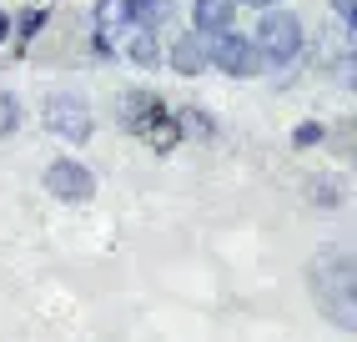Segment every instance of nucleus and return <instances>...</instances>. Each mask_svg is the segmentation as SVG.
Segmentation results:
<instances>
[{
	"mask_svg": "<svg viewBox=\"0 0 357 342\" xmlns=\"http://www.w3.org/2000/svg\"><path fill=\"white\" fill-rule=\"evenodd\" d=\"M116 116H121V126L131 136H146L156 121H166V101H161L156 91H146V86H131L121 96V106H116Z\"/></svg>",
	"mask_w": 357,
	"mask_h": 342,
	"instance_id": "nucleus-6",
	"label": "nucleus"
},
{
	"mask_svg": "<svg viewBox=\"0 0 357 342\" xmlns=\"http://www.w3.org/2000/svg\"><path fill=\"white\" fill-rule=\"evenodd\" d=\"M322 141H327V126H322V121H297V126H292V146H297V151L322 146Z\"/></svg>",
	"mask_w": 357,
	"mask_h": 342,
	"instance_id": "nucleus-17",
	"label": "nucleus"
},
{
	"mask_svg": "<svg viewBox=\"0 0 357 342\" xmlns=\"http://www.w3.org/2000/svg\"><path fill=\"white\" fill-rule=\"evenodd\" d=\"M312 297L337 327H347V332L357 327V267H352V257L337 252L322 267H312Z\"/></svg>",
	"mask_w": 357,
	"mask_h": 342,
	"instance_id": "nucleus-2",
	"label": "nucleus"
},
{
	"mask_svg": "<svg viewBox=\"0 0 357 342\" xmlns=\"http://www.w3.org/2000/svg\"><path fill=\"white\" fill-rule=\"evenodd\" d=\"M40 181H45V191H51L61 207H86L91 197H96V171H91L81 156H70V151L45 166Z\"/></svg>",
	"mask_w": 357,
	"mask_h": 342,
	"instance_id": "nucleus-5",
	"label": "nucleus"
},
{
	"mask_svg": "<svg viewBox=\"0 0 357 342\" xmlns=\"http://www.w3.org/2000/svg\"><path fill=\"white\" fill-rule=\"evenodd\" d=\"M252 6H261V10H267V6H287V0H252Z\"/></svg>",
	"mask_w": 357,
	"mask_h": 342,
	"instance_id": "nucleus-20",
	"label": "nucleus"
},
{
	"mask_svg": "<svg viewBox=\"0 0 357 342\" xmlns=\"http://www.w3.org/2000/svg\"><path fill=\"white\" fill-rule=\"evenodd\" d=\"M141 141H151L161 156H166V151H176V146H181V131L172 126V111H166V121H156V126H151L146 136H141Z\"/></svg>",
	"mask_w": 357,
	"mask_h": 342,
	"instance_id": "nucleus-15",
	"label": "nucleus"
},
{
	"mask_svg": "<svg viewBox=\"0 0 357 342\" xmlns=\"http://www.w3.org/2000/svg\"><path fill=\"white\" fill-rule=\"evenodd\" d=\"M0 40H10V10H0Z\"/></svg>",
	"mask_w": 357,
	"mask_h": 342,
	"instance_id": "nucleus-19",
	"label": "nucleus"
},
{
	"mask_svg": "<svg viewBox=\"0 0 357 342\" xmlns=\"http://www.w3.org/2000/svg\"><path fill=\"white\" fill-rule=\"evenodd\" d=\"M302 191H307V202H312L317 211H337V207H342V186L332 181V177H312Z\"/></svg>",
	"mask_w": 357,
	"mask_h": 342,
	"instance_id": "nucleus-14",
	"label": "nucleus"
},
{
	"mask_svg": "<svg viewBox=\"0 0 357 342\" xmlns=\"http://www.w3.org/2000/svg\"><path fill=\"white\" fill-rule=\"evenodd\" d=\"M15 131H20V101H15V91L0 86V141L15 136Z\"/></svg>",
	"mask_w": 357,
	"mask_h": 342,
	"instance_id": "nucleus-16",
	"label": "nucleus"
},
{
	"mask_svg": "<svg viewBox=\"0 0 357 342\" xmlns=\"http://www.w3.org/2000/svg\"><path fill=\"white\" fill-rule=\"evenodd\" d=\"M252 45H257V56H261V70H287L302 61V45H307V31H302V20L297 10L287 6H267L257 20V31H252Z\"/></svg>",
	"mask_w": 357,
	"mask_h": 342,
	"instance_id": "nucleus-1",
	"label": "nucleus"
},
{
	"mask_svg": "<svg viewBox=\"0 0 357 342\" xmlns=\"http://www.w3.org/2000/svg\"><path fill=\"white\" fill-rule=\"evenodd\" d=\"M40 121H45V131L56 141H66V146H86L96 136V111H91V101L81 91H51L45 106H40Z\"/></svg>",
	"mask_w": 357,
	"mask_h": 342,
	"instance_id": "nucleus-3",
	"label": "nucleus"
},
{
	"mask_svg": "<svg viewBox=\"0 0 357 342\" xmlns=\"http://www.w3.org/2000/svg\"><path fill=\"white\" fill-rule=\"evenodd\" d=\"M172 126L181 131V141H217V116H211L206 106H176L172 111Z\"/></svg>",
	"mask_w": 357,
	"mask_h": 342,
	"instance_id": "nucleus-9",
	"label": "nucleus"
},
{
	"mask_svg": "<svg viewBox=\"0 0 357 342\" xmlns=\"http://www.w3.org/2000/svg\"><path fill=\"white\" fill-rule=\"evenodd\" d=\"M45 26H51V10H45V6H26V10L10 15V40L15 45H31Z\"/></svg>",
	"mask_w": 357,
	"mask_h": 342,
	"instance_id": "nucleus-12",
	"label": "nucleus"
},
{
	"mask_svg": "<svg viewBox=\"0 0 357 342\" xmlns=\"http://www.w3.org/2000/svg\"><path fill=\"white\" fill-rule=\"evenodd\" d=\"M332 15H337V26H352L357 20V0H332Z\"/></svg>",
	"mask_w": 357,
	"mask_h": 342,
	"instance_id": "nucleus-18",
	"label": "nucleus"
},
{
	"mask_svg": "<svg viewBox=\"0 0 357 342\" xmlns=\"http://www.w3.org/2000/svg\"><path fill=\"white\" fill-rule=\"evenodd\" d=\"M186 15H192L197 36H222V31L236 26V6H231V0H192Z\"/></svg>",
	"mask_w": 357,
	"mask_h": 342,
	"instance_id": "nucleus-8",
	"label": "nucleus"
},
{
	"mask_svg": "<svg viewBox=\"0 0 357 342\" xmlns=\"http://www.w3.org/2000/svg\"><path fill=\"white\" fill-rule=\"evenodd\" d=\"M96 31H121V26H131V0H96Z\"/></svg>",
	"mask_w": 357,
	"mask_h": 342,
	"instance_id": "nucleus-13",
	"label": "nucleus"
},
{
	"mask_svg": "<svg viewBox=\"0 0 357 342\" xmlns=\"http://www.w3.org/2000/svg\"><path fill=\"white\" fill-rule=\"evenodd\" d=\"M126 61H131L136 70H156V66H166V45H161V36H151V31H131V40H126Z\"/></svg>",
	"mask_w": 357,
	"mask_h": 342,
	"instance_id": "nucleus-11",
	"label": "nucleus"
},
{
	"mask_svg": "<svg viewBox=\"0 0 357 342\" xmlns=\"http://www.w3.org/2000/svg\"><path fill=\"white\" fill-rule=\"evenodd\" d=\"M206 66L211 70H222L227 81H252L261 76V56H257V45L247 31H222V36H206Z\"/></svg>",
	"mask_w": 357,
	"mask_h": 342,
	"instance_id": "nucleus-4",
	"label": "nucleus"
},
{
	"mask_svg": "<svg viewBox=\"0 0 357 342\" xmlns=\"http://www.w3.org/2000/svg\"><path fill=\"white\" fill-rule=\"evenodd\" d=\"M172 20H176V0H131V26L136 31L161 36Z\"/></svg>",
	"mask_w": 357,
	"mask_h": 342,
	"instance_id": "nucleus-10",
	"label": "nucleus"
},
{
	"mask_svg": "<svg viewBox=\"0 0 357 342\" xmlns=\"http://www.w3.org/2000/svg\"><path fill=\"white\" fill-rule=\"evenodd\" d=\"M166 66L176 70L181 81H197V76H206V36H197V31H181L172 45H166Z\"/></svg>",
	"mask_w": 357,
	"mask_h": 342,
	"instance_id": "nucleus-7",
	"label": "nucleus"
}]
</instances>
